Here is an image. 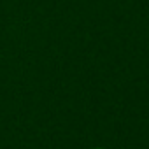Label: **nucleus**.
I'll use <instances>...</instances> for the list:
<instances>
[{
  "instance_id": "1",
  "label": "nucleus",
  "mask_w": 149,
  "mask_h": 149,
  "mask_svg": "<svg viewBox=\"0 0 149 149\" xmlns=\"http://www.w3.org/2000/svg\"><path fill=\"white\" fill-rule=\"evenodd\" d=\"M95 149H102V147H95Z\"/></svg>"
}]
</instances>
